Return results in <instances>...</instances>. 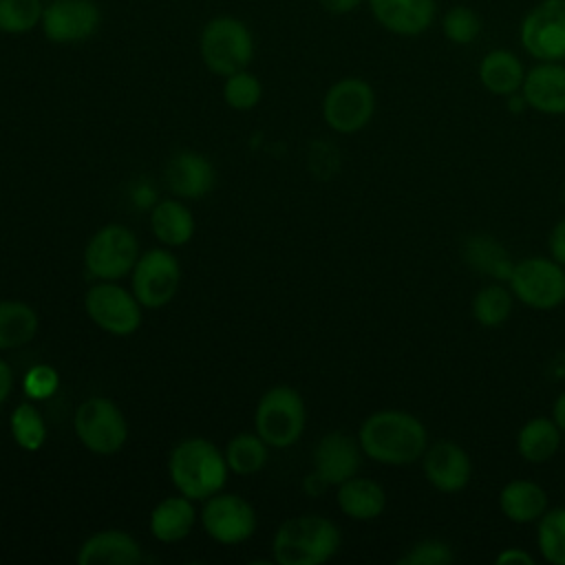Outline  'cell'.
I'll list each match as a JSON object with an SVG mask.
<instances>
[{"mask_svg":"<svg viewBox=\"0 0 565 565\" xmlns=\"http://www.w3.org/2000/svg\"><path fill=\"white\" fill-rule=\"evenodd\" d=\"M364 457L382 466H411L428 448V430L419 417L399 408L371 413L358 430Z\"/></svg>","mask_w":565,"mask_h":565,"instance_id":"obj_1","label":"cell"},{"mask_svg":"<svg viewBox=\"0 0 565 565\" xmlns=\"http://www.w3.org/2000/svg\"><path fill=\"white\" fill-rule=\"evenodd\" d=\"M227 461L221 448L205 437H185L168 455V475L179 494L205 501L227 483Z\"/></svg>","mask_w":565,"mask_h":565,"instance_id":"obj_2","label":"cell"},{"mask_svg":"<svg viewBox=\"0 0 565 565\" xmlns=\"http://www.w3.org/2000/svg\"><path fill=\"white\" fill-rule=\"evenodd\" d=\"M340 543V527L331 519L302 514L280 523L271 541V554L278 565H320L338 554Z\"/></svg>","mask_w":565,"mask_h":565,"instance_id":"obj_3","label":"cell"},{"mask_svg":"<svg viewBox=\"0 0 565 565\" xmlns=\"http://www.w3.org/2000/svg\"><path fill=\"white\" fill-rule=\"evenodd\" d=\"M196 46L203 66L216 77L249 68L256 57L254 31L245 20L230 13L210 18L199 31Z\"/></svg>","mask_w":565,"mask_h":565,"instance_id":"obj_4","label":"cell"},{"mask_svg":"<svg viewBox=\"0 0 565 565\" xmlns=\"http://www.w3.org/2000/svg\"><path fill=\"white\" fill-rule=\"evenodd\" d=\"M307 424V408L302 395L287 384L267 388L254 411V428L269 448L294 446Z\"/></svg>","mask_w":565,"mask_h":565,"instance_id":"obj_5","label":"cell"},{"mask_svg":"<svg viewBox=\"0 0 565 565\" xmlns=\"http://www.w3.org/2000/svg\"><path fill=\"white\" fill-rule=\"evenodd\" d=\"M77 441L95 455H115L128 441V422L121 408L102 395L86 397L73 413Z\"/></svg>","mask_w":565,"mask_h":565,"instance_id":"obj_6","label":"cell"},{"mask_svg":"<svg viewBox=\"0 0 565 565\" xmlns=\"http://www.w3.org/2000/svg\"><path fill=\"white\" fill-rule=\"evenodd\" d=\"M514 298L530 309L550 311L565 302V267L547 256L516 260L508 278Z\"/></svg>","mask_w":565,"mask_h":565,"instance_id":"obj_7","label":"cell"},{"mask_svg":"<svg viewBox=\"0 0 565 565\" xmlns=\"http://www.w3.org/2000/svg\"><path fill=\"white\" fill-rule=\"evenodd\" d=\"M375 90L362 77H340L322 97V119L340 135L364 130L375 115Z\"/></svg>","mask_w":565,"mask_h":565,"instance_id":"obj_8","label":"cell"},{"mask_svg":"<svg viewBox=\"0 0 565 565\" xmlns=\"http://www.w3.org/2000/svg\"><path fill=\"white\" fill-rule=\"evenodd\" d=\"M137 258L139 241L121 223L99 227L84 247V265L95 280H121L132 271Z\"/></svg>","mask_w":565,"mask_h":565,"instance_id":"obj_9","label":"cell"},{"mask_svg":"<svg viewBox=\"0 0 565 565\" xmlns=\"http://www.w3.org/2000/svg\"><path fill=\"white\" fill-rule=\"evenodd\" d=\"M84 309L90 322L110 335H132L141 327V302L132 289L117 280H97L84 296Z\"/></svg>","mask_w":565,"mask_h":565,"instance_id":"obj_10","label":"cell"},{"mask_svg":"<svg viewBox=\"0 0 565 565\" xmlns=\"http://www.w3.org/2000/svg\"><path fill=\"white\" fill-rule=\"evenodd\" d=\"M181 265L168 247H152L139 254L130 271V289L143 309L166 307L179 291Z\"/></svg>","mask_w":565,"mask_h":565,"instance_id":"obj_11","label":"cell"},{"mask_svg":"<svg viewBox=\"0 0 565 565\" xmlns=\"http://www.w3.org/2000/svg\"><path fill=\"white\" fill-rule=\"evenodd\" d=\"M519 42L536 62H565V0L536 2L519 24Z\"/></svg>","mask_w":565,"mask_h":565,"instance_id":"obj_12","label":"cell"},{"mask_svg":"<svg viewBox=\"0 0 565 565\" xmlns=\"http://www.w3.org/2000/svg\"><path fill=\"white\" fill-rule=\"evenodd\" d=\"M102 20L97 0H49L42 11L40 31L55 46H75L97 35Z\"/></svg>","mask_w":565,"mask_h":565,"instance_id":"obj_13","label":"cell"},{"mask_svg":"<svg viewBox=\"0 0 565 565\" xmlns=\"http://www.w3.org/2000/svg\"><path fill=\"white\" fill-rule=\"evenodd\" d=\"M201 525L212 541L238 545L256 532V510L247 499L221 490L203 501Z\"/></svg>","mask_w":565,"mask_h":565,"instance_id":"obj_14","label":"cell"},{"mask_svg":"<svg viewBox=\"0 0 565 565\" xmlns=\"http://www.w3.org/2000/svg\"><path fill=\"white\" fill-rule=\"evenodd\" d=\"M422 470L426 481L444 492L455 494L461 492L472 477L470 455L452 439H437L428 444L422 457Z\"/></svg>","mask_w":565,"mask_h":565,"instance_id":"obj_15","label":"cell"},{"mask_svg":"<svg viewBox=\"0 0 565 565\" xmlns=\"http://www.w3.org/2000/svg\"><path fill=\"white\" fill-rule=\"evenodd\" d=\"M362 457L364 452L358 437H351L349 433L342 430H333L322 435L313 448V472L327 486L338 488L342 481L360 472Z\"/></svg>","mask_w":565,"mask_h":565,"instance_id":"obj_16","label":"cell"},{"mask_svg":"<svg viewBox=\"0 0 565 565\" xmlns=\"http://www.w3.org/2000/svg\"><path fill=\"white\" fill-rule=\"evenodd\" d=\"M377 26L397 38H417L437 20V0H366Z\"/></svg>","mask_w":565,"mask_h":565,"instance_id":"obj_17","label":"cell"},{"mask_svg":"<svg viewBox=\"0 0 565 565\" xmlns=\"http://www.w3.org/2000/svg\"><path fill=\"white\" fill-rule=\"evenodd\" d=\"M168 190L185 201L207 196L216 185V170L212 161L196 150H181L170 157L163 170Z\"/></svg>","mask_w":565,"mask_h":565,"instance_id":"obj_18","label":"cell"},{"mask_svg":"<svg viewBox=\"0 0 565 565\" xmlns=\"http://www.w3.org/2000/svg\"><path fill=\"white\" fill-rule=\"evenodd\" d=\"M521 95L527 108L543 115H565V64L536 62L525 71Z\"/></svg>","mask_w":565,"mask_h":565,"instance_id":"obj_19","label":"cell"},{"mask_svg":"<svg viewBox=\"0 0 565 565\" xmlns=\"http://www.w3.org/2000/svg\"><path fill=\"white\" fill-rule=\"evenodd\" d=\"M75 561L79 565H139L143 550L132 534L108 527L84 539Z\"/></svg>","mask_w":565,"mask_h":565,"instance_id":"obj_20","label":"cell"},{"mask_svg":"<svg viewBox=\"0 0 565 565\" xmlns=\"http://www.w3.org/2000/svg\"><path fill=\"white\" fill-rule=\"evenodd\" d=\"M196 523V510L194 501L185 494H172L161 499L148 516L150 534L159 543H179L183 541Z\"/></svg>","mask_w":565,"mask_h":565,"instance_id":"obj_21","label":"cell"},{"mask_svg":"<svg viewBox=\"0 0 565 565\" xmlns=\"http://www.w3.org/2000/svg\"><path fill=\"white\" fill-rule=\"evenodd\" d=\"M477 77L490 95L510 97L521 90L525 79V66L512 51L492 49L479 60Z\"/></svg>","mask_w":565,"mask_h":565,"instance_id":"obj_22","label":"cell"},{"mask_svg":"<svg viewBox=\"0 0 565 565\" xmlns=\"http://www.w3.org/2000/svg\"><path fill=\"white\" fill-rule=\"evenodd\" d=\"M335 503L353 521H373L386 510V490L369 477H351L335 490Z\"/></svg>","mask_w":565,"mask_h":565,"instance_id":"obj_23","label":"cell"},{"mask_svg":"<svg viewBox=\"0 0 565 565\" xmlns=\"http://www.w3.org/2000/svg\"><path fill=\"white\" fill-rule=\"evenodd\" d=\"M499 510L512 523H534L547 510V492L536 481L512 479L499 492Z\"/></svg>","mask_w":565,"mask_h":565,"instance_id":"obj_24","label":"cell"},{"mask_svg":"<svg viewBox=\"0 0 565 565\" xmlns=\"http://www.w3.org/2000/svg\"><path fill=\"white\" fill-rule=\"evenodd\" d=\"M150 230L163 247H181L192 241L196 223L183 199H163L150 210Z\"/></svg>","mask_w":565,"mask_h":565,"instance_id":"obj_25","label":"cell"},{"mask_svg":"<svg viewBox=\"0 0 565 565\" xmlns=\"http://www.w3.org/2000/svg\"><path fill=\"white\" fill-rule=\"evenodd\" d=\"M563 430L552 417H530L516 435V452L527 463H547L561 448Z\"/></svg>","mask_w":565,"mask_h":565,"instance_id":"obj_26","label":"cell"},{"mask_svg":"<svg viewBox=\"0 0 565 565\" xmlns=\"http://www.w3.org/2000/svg\"><path fill=\"white\" fill-rule=\"evenodd\" d=\"M463 258L472 271L490 276L499 282H508L514 267L505 247L488 234L470 236L463 245Z\"/></svg>","mask_w":565,"mask_h":565,"instance_id":"obj_27","label":"cell"},{"mask_svg":"<svg viewBox=\"0 0 565 565\" xmlns=\"http://www.w3.org/2000/svg\"><path fill=\"white\" fill-rule=\"evenodd\" d=\"M40 329L35 309L22 300H0V351L29 344Z\"/></svg>","mask_w":565,"mask_h":565,"instance_id":"obj_28","label":"cell"},{"mask_svg":"<svg viewBox=\"0 0 565 565\" xmlns=\"http://www.w3.org/2000/svg\"><path fill=\"white\" fill-rule=\"evenodd\" d=\"M514 294L503 282H488L472 296V318L488 329L501 327L508 322L514 309Z\"/></svg>","mask_w":565,"mask_h":565,"instance_id":"obj_29","label":"cell"},{"mask_svg":"<svg viewBox=\"0 0 565 565\" xmlns=\"http://www.w3.org/2000/svg\"><path fill=\"white\" fill-rule=\"evenodd\" d=\"M223 455L230 472L249 477L260 472L263 466L267 463L269 446L263 441L258 433H238L227 441Z\"/></svg>","mask_w":565,"mask_h":565,"instance_id":"obj_30","label":"cell"},{"mask_svg":"<svg viewBox=\"0 0 565 565\" xmlns=\"http://www.w3.org/2000/svg\"><path fill=\"white\" fill-rule=\"evenodd\" d=\"M9 430L13 441L26 452L40 450L46 441V424L33 402H22L11 411Z\"/></svg>","mask_w":565,"mask_h":565,"instance_id":"obj_31","label":"cell"},{"mask_svg":"<svg viewBox=\"0 0 565 565\" xmlns=\"http://www.w3.org/2000/svg\"><path fill=\"white\" fill-rule=\"evenodd\" d=\"M536 547L550 565H565V508H547L539 519Z\"/></svg>","mask_w":565,"mask_h":565,"instance_id":"obj_32","label":"cell"},{"mask_svg":"<svg viewBox=\"0 0 565 565\" xmlns=\"http://www.w3.org/2000/svg\"><path fill=\"white\" fill-rule=\"evenodd\" d=\"M44 0H0V33L26 35L40 29Z\"/></svg>","mask_w":565,"mask_h":565,"instance_id":"obj_33","label":"cell"},{"mask_svg":"<svg viewBox=\"0 0 565 565\" xmlns=\"http://www.w3.org/2000/svg\"><path fill=\"white\" fill-rule=\"evenodd\" d=\"M481 18L468 4H452L441 15V33L457 46H470L481 35Z\"/></svg>","mask_w":565,"mask_h":565,"instance_id":"obj_34","label":"cell"},{"mask_svg":"<svg viewBox=\"0 0 565 565\" xmlns=\"http://www.w3.org/2000/svg\"><path fill=\"white\" fill-rule=\"evenodd\" d=\"M263 99V84L249 68L223 77V102L238 113L252 110Z\"/></svg>","mask_w":565,"mask_h":565,"instance_id":"obj_35","label":"cell"},{"mask_svg":"<svg viewBox=\"0 0 565 565\" xmlns=\"http://www.w3.org/2000/svg\"><path fill=\"white\" fill-rule=\"evenodd\" d=\"M455 550L441 539H424L413 543L399 558L397 565H450Z\"/></svg>","mask_w":565,"mask_h":565,"instance_id":"obj_36","label":"cell"},{"mask_svg":"<svg viewBox=\"0 0 565 565\" xmlns=\"http://www.w3.org/2000/svg\"><path fill=\"white\" fill-rule=\"evenodd\" d=\"M60 386V373L55 371V366L51 364H33L24 377H22V388L24 395L31 402H40V399H49L51 395H55Z\"/></svg>","mask_w":565,"mask_h":565,"instance_id":"obj_37","label":"cell"},{"mask_svg":"<svg viewBox=\"0 0 565 565\" xmlns=\"http://www.w3.org/2000/svg\"><path fill=\"white\" fill-rule=\"evenodd\" d=\"M547 249H550V258H554L558 265L565 267V218H561L547 236Z\"/></svg>","mask_w":565,"mask_h":565,"instance_id":"obj_38","label":"cell"},{"mask_svg":"<svg viewBox=\"0 0 565 565\" xmlns=\"http://www.w3.org/2000/svg\"><path fill=\"white\" fill-rule=\"evenodd\" d=\"M494 563L499 565H534V556L523 547H505L494 556Z\"/></svg>","mask_w":565,"mask_h":565,"instance_id":"obj_39","label":"cell"},{"mask_svg":"<svg viewBox=\"0 0 565 565\" xmlns=\"http://www.w3.org/2000/svg\"><path fill=\"white\" fill-rule=\"evenodd\" d=\"M366 0H318V4L331 15H349L358 11Z\"/></svg>","mask_w":565,"mask_h":565,"instance_id":"obj_40","label":"cell"},{"mask_svg":"<svg viewBox=\"0 0 565 565\" xmlns=\"http://www.w3.org/2000/svg\"><path fill=\"white\" fill-rule=\"evenodd\" d=\"M11 391H13V371L0 358V406H4V402L11 397Z\"/></svg>","mask_w":565,"mask_h":565,"instance_id":"obj_41","label":"cell"},{"mask_svg":"<svg viewBox=\"0 0 565 565\" xmlns=\"http://www.w3.org/2000/svg\"><path fill=\"white\" fill-rule=\"evenodd\" d=\"M552 419L556 422V426L565 433V391L554 399L552 404Z\"/></svg>","mask_w":565,"mask_h":565,"instance_id":"obj_42","label":"cell"},{"mask_svg":"<svg viewBox=\"0 0 565 565\" xmlns=\"http://www.w3.org/2000/svg\"><path fill=\"white\" fill-rule=\"evenodd\" d=\"M327 488H329V486H327V483H324L316 472L307 475V479H305V490H307V494L318 497V494H322Z\"/></svg>","mask_w":565,"mask_h":565,"instance_id":"obj_43","label":"cell"},{"mask_svg":"<svg viewBox=\"0 0 565 565\" xmlns=\"http://www.w3.org/2000/svg\"><path fill=\"white\" fill-rule=\"evenodd\" d=\"M563 203H565V190H563Z\"/></svg>","mask_w":565,"mask_h":565,"instance_id":"obj_44","label":"cell"}]
</instances>
